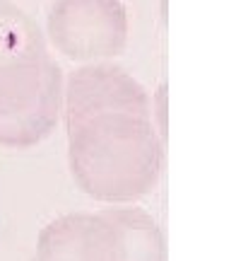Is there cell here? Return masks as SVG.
<instances>
[{"label":"cell","instance_id":"cell-6","mask_svg":"<svg viewBox=\"0 0 248 261\" xmlns=\"http://www.w3.org/2000/svg\"><path fill=\"white\" fill-rule=\"evenodd\" d=\"M106 215L120 240L123 261H164V234L147 211L138 205H109Z\"/></svg>","mask_w":248,"mask_h":261},{"label":"cell","instance_id":"cell-2","mask_svg":"<svg viewBox=\"0 0 248 261\" xmlns=\"http://www.w3.org/2000/svg\"><path fill=\"white\" fill-rule=\"evenodd\" d=\"M60 109L63 73L41 27L19 5L0 0V145H39Z\"/></svg>","mask_w":248,"mask_h":261},{"label":"cell","instance_id":"cell-1","mask_svg":"<svg viewBox=\"0 0 248 261\" xmlns=\"http://www.w3.org/2000/svg\"><path fill=\"white\" fill-rule=\"evenodd\" d=\"M65 128L70 172L87 196L126 205L157 187L164 148L152 114H101Z\"/></svg>","mask_w":248,"mask_h":261},{"label":"cell","instance_id":"cell-3","mask_svg":"<svg viewBox=\"0 0 248 261\" xmlns=\"http://www.w3.org/2000/svg\"><path fill=\"white\" fill-rule=\"evenodd\" d=\"M46 32L65 58L99 63L128 44V10L120 0H53Z\"/></svg>","mask_w":248,"mask_h":261},{"label":"cell","instance_id":"cell-5","mask_svg":"<svg viewBox=\"0 0 248 261\" xmlns=\"http://www.w3.org/2000/svg\"><path fill=\"white\" fill-rule=\"evenodd\" d=\"M34 261H123L116 227L101 213H68L48 223Z\"/></svg>","mask_w":248,"mask_h":261},{"label":"cell","instance_id":"cell-4","mask_svg":"<svg viewBox=\"0 0 248 261\" xmlns=\"http://www.w3.org/2000/svg\"><path fill=\"white\" fill-rule=\"evenodd\" d=\"M113 112L152 114L147 90L128 70L113 63H87L63 83L65 126Z\"/></svg>","mask_w":248,"mask_h":261}]
</instances>
